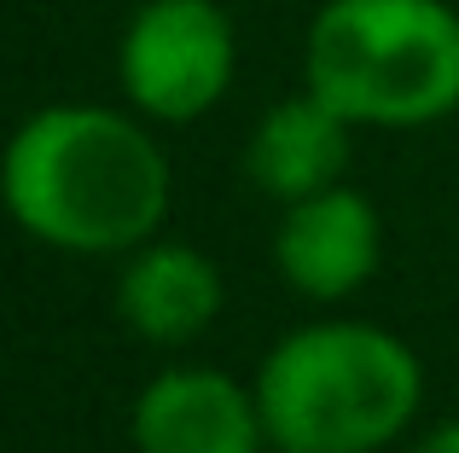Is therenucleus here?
Returning <instances> with one entry per match:
<instances>
[{
  "instance_id": "f257e3e1",
  "label": "nucleus",
  "mask_w": 459,
  "mask_h": 453,
  "mask_svg": "<svg viewBox=\"0 0 459 453\" xmlns=\"http://www.w3.org/2000/svg\"><path fill=\"white\" fill-rule=\"evenodd\" d=\"M175 175L152 123L117 105H41L0 151V204L65 256H128L169 216Z\"/></svg>"
},
{
  "instance_id": "0eeeda50",
  "label": "nucleus",
  "mask_w": 459,
  "mask_h": 453,
  "mask_svg": "<svg viewBox=\"0 0 459 453\" xmlns=\"http://www.w3.org/2000/svg\"><path fill=\"white\" fill-rule=\"evenodd\" d=\"M221 268L198 244L152 238V244L128 250L123 273H117V314L140 343H157V349L204 338L221 314Z\"/></svg>"
},
{
  "instance_id": "7ed1b4c3",
  "label": "nucleus",
  "mask_w": 459,
  "mask_h": 453,
  "mask_svg": "<svg viewBox=\"0 0 459 453\" xmlns=\"http://www.w3.org/2000/svg\"><path fill=\"white\" fill-rule=\"evenodd\" d=\"M303 88L349 128H430L459 111L454 0H325L303 35Z\"/></svg>"
},
{
  "instance_id": "39448f33",
  "label": "nucleus",
  "mask_w": 459,
  "mask_h": 453,
  "mask_svg": "<svg viewBox=\"0 0 459 453\" xmlns=\"http://www.w3.org/2000/svg\"><path fill=\"white\" fill-rule=\"evenodd\" d=\"M134 453H262L256 384H238L221 366H163L128 413Z\"/></svg>"
},
{
  "instance_id": "6e6552de",
  "label": "nucleus",
  "mask_w": 459,
  "mask_h": 453,
  "mask_svg": "<svg viewBox=\"0 0 459 453\" xmlns=\"http://www.w3.org/2000/svg\"><path fill=\"white\" fill-rule=\"evenodd\" d=\"M349 134L355 128L320 99V93H291V99L268 105L245 140V175L256 192L273 204H297V198L337 186L349 169Z\"/></svg>"
},
{
  "instance_id": "423d86ee",
  "label": "nucleus",
  "mask_w": 459,
  "mask_h": 453,
  "mask_svg": "<svg viewBox=\"0 0 459 453\" xmlns=\"http://www.w3.org/2000/svg\"><path fill=\"white\" fill-rule=\"evenodd\" d=\"M384 226L367 192L355 186H320V192L285 204L273 226V268L308 303H343L378 273Z\"/></svg>"
},
{
  "instance_id": "20e7f679",
  "label": "nucleus",
  "mask_w": 459,
  "mask_h": 453,
  "mask_svg": "<svg viewBox=\"0 0 459 453\" xmlns=\"http://www.w3.org/2000/svg\"><path fill=\"white\" fill-rule=\"evenodd\" d=\"M238 76V30L221 0H146L117 41L128 111L180 128L210 116Z\"/></svg>"
},
{
  "instance_id": "f03ea898",
  "label": "nucleus",
  "mask_w": 459,
  "mask_h": 453,
  "mask_svg": "<svg viewBox=\"0 0 459 453\" xmlns=\"http://www.w3.org/2000/svg\"><path fill=\"white\" fill-rule=\"evenodd\" d=\"M256 401L280 453H378L419 419L425 366L372 320H314L262 355Z\"/></svg>"
},
{
  "instance_id": "1a4fd4ad",
  "label": "nucleus",
  "mask_w": 459,
  "mask_h": 453,
  "mask_svg": "<svg viewBox=\"0 0 459 453\" xmlns=\"http://www.w3.org/2000/svg\"><path fill=\"white\" fill-rule=\"evenodd\" d=\"M413 453H459V419L437 424V431H425V436L413 442Z\"/></svg>"
}]
</instances>
